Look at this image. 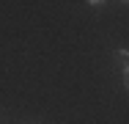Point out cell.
<instances>
[{
  "label": "cell",
  "mask_w": 129,
  "mask_h": 124,
  "mask_svg": "<svg viewBox=\"0 0 129 124\" xmlns=\"http://www.w3.org/2000/svg\"><path fill=\"white\" fill-rule=\"evenodd\" d=\"M113 58H115V64H121L124 69L129 66V52H126V50H115V55H113Z\"/></svg>",
  "instance_id": "obj_1"
},
{
  "label": "cell",
  "mask_w": 129,
  "mask_h": 124,
  "mask_svg": "<svg viewBox=\"0 0 129 124\" xmlns=\"http://www.w3.org/2000/svg\"><path fill=\"white\" fill-rule=\"evenodd\" d=\"M124 88H126V91H129V66H126V69H124Z\"/></svg>",
  "instance_id": "obj_2"
},
{
  "label": "cell",
  "mask_w": 129,
  "mask_h": 124,
  "mask_svg": "<svg viewBox=\"0 0 129 124\" xmlns=\"http://www.w3.org/2000/svg\"><path fill=\"white\" fill-rule=\"evenodd\" d=\"M88 3H91V6H99V3H104V0H88Z\"/></svg>",
  "instance_id": "obj_3"
},
{
  "label": "cell",
  "mask_w": 129,
  "mask_h": 124,
  "mask_svg": "<svg viewBox=\"0 0 129 124\" xmlns=\"http://www.w3.org/2000/svg\"><path fill=\"white\" fill-rule=\"evenodd\" d=\"M121 3H129V0H121Z\"/></svg>",
  "instance_id": "obj_4"
}]
</instances>
